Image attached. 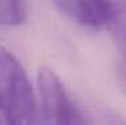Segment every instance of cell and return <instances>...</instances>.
<instances>
[{
  "label": "cell",
  "instance_id": "1",
  "mask_svg": "<svg viewBox=\"0 0 126 125\" xmlns=\"http://www.w3.org/2000/svg\"><path fill=\"white\" fill-rule=\"evenodd\" d=\"M0 120L4 125H44L24 67L0 44Z\"/></svg>",
  "mask_w": 126,
  "mask_h": 125
},
{
  "label": "cell",
  "instance_id": "2",
  "mask_svg": "<svg viewBox=\"0 0 126 125\" xmlns=\"http://www.w3.org/2000/svg\"><path fill=\"white\" fill-rule=\"evenodd\" d=\"M38 90L44 125H90L87 116L52 69L47 66L39 69Z\"/></svg>",
  "mask_w": 126,
  "mask_h": 125
},
{
  "label": "cell",
  "instance_id": "3",
  "mask_svg": "<svg viewBox=\"0 0 126 125\" xmlns=\"http://www.w3.org/2000/svg\"><path fill=\"white\" fill-rule=\"evenodd\" d=\"M55 7L85 27L111 28L115 19V0H52Z\"/></svg>",
  "mask_w": 126,
  "mask_h": 125
},
{
  "label": "cell",
  "instance_id": "4",
  "mask_svg": "<svg viewBox=\"0 0 126 125\" xmlns=\"http://www.w3.org/2000/svg\"><path fill=\"white\" fill-rule=\"evenodd\" d=\"M27 10L24 0H0V26L15 27L24 23Z\"/></svg>",
  "mask_w": 126,
  "mask_h": 125
},
{
  "label": "cell",
  "instance_id": "5",
  "mask_svg": "<svg viewBox=\"0 0 126 125\" xmlns=\"http://www.w3.org/2000/svg\"><path fill=\"white\" fill-rule=\"evenodd\" d=\"M114 32V38L119 47V51L122 53L124 58L126 59V12L117 7L115 4V19L111 26Z\"/></svg>",
  "mask_w": 126,
  "mask_h": 125
},
{
  "label": "cell",
  "instance_id": "6",
  "mask_svg": "<svg viewBox=\"0 0 126 125\" xmlns=\"http://www.w3.org/2000/svg\"><path fill=\"white\" fill-rule=\"evenodd\" d=\"M107 125H126V120L117 113H109L107 114Z\"/></svg>",
  "mask_w": 126,
  "mask_h": 125
},
{
  "label": "cell",
  "instance_id": "7",
  "mask_svg": "<svg viewBox=\"0 0 126 125\" xmlns=\"http://www.w3.org/2000/svg\"><path fill=\"white\" fill-rule=\"evenodd\" d=\"M115 4L118 8H121L124 12H126V0H115Z\"/></svg>",
  "mask_w": 126,
  "mask_h": 125
}]
</instances>
